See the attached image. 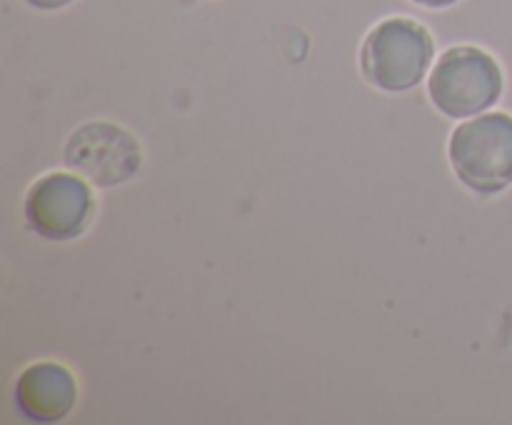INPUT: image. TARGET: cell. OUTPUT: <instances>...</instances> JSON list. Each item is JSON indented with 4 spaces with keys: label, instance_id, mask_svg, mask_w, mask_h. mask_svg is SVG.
I'll use <instances>...</instances> for the list:
<instances>
[{
    "label": "cell",
    "instance_id": "6da1fadb",
    "mask_svg": "<svg viewBox=\"0 0 512 425\" xmlns=\"http://www.w3.org/2000/svg\"><path fill=\"white\" fill-rule=\"evenodd\" d=\"M503 85V70L493 55L473 45H458L440 55L430 73L428 93L440 113L465 120L493 108Z\"/></svg>",
    "mask_w": 512,
    "mask_h": 425
},
{
    "label": "cell",
    "instance_id": "7a4b0ae2",
    "mask_svg": "<svg viewBox=\"0 0 512 425\" xmlns=\"http://www.w3.org/2000/svg\"><path fill=\"white\" fill-rule=\"evenodd\" d=\"M448 155L460 183L470 190L503 193L512 185V115L485 113L458 125Z\"/></svg>",
    "mask_w": 512,
    "mask_h": 425
},
{
    "label": "cell",
    "instance_id": "3957f363",
    "mask_svg": "<svg viewBox=\"0 0 512 425\" xmlns=\"http://www.w3.org/2000/svg\"><path fill=\"white\" fill-rule=\"evenodd\" d=\"M433 55V38L423 25L410 18H388L365 38L360 65L375 88L405 93L428 75Z\"/></svg>",
    "mask_w": 512,
    "mask_h": 425
},
{
    "label": "cell",
    "instance_id": "277c9868",
    "mask_svg": "<svg viewBox=\"0 0 512 425\" xmlns=\"http://www.w3.org/2000/svg\"><path fill=\"white\" fill-rule=\"evenodd\" d=\"M25 223L45 240L78 238L93 220L95 198L90 185L80 175L50 173L35 180L25 195Z\"/></svg>",
    "mask_w": 512,
    "mask_h": 425
},
{
    "label": "cell",
    "instance_id": "5b68a950",
    "mask_svg": "<svg viewBox=\"0 0 512 425\" xmlns=\"http://www.w3.org/2000/svg\"><path fill=\"white\" fill-rule=\"evenodd\" d=\"M65 160L90 183L110 188L133 178L140 170L143 155L128 130L113 123H85L70 135Z\"/></svg>",
    "mask_w": 512,
    "mask_h": 425
},
{
    "label": "cell",
    "instance_id": "8992f818",
    "mask_svg": "<svg viewBox=\"0 0 512 425\" xmlns=\"http://www.w3.org/2000/svg\"><path fill=\"white\" fill-rule=\"evenodd\" d=\"M78 403V383L65 365L33 363L20 373L15 383V405L20 415L33 423L63 420Z\"/></svg>",
    "mask_w": 512,
    "mask_h": 425
},
{
    "label": "cell",
    "instance_id": "52a82bcc",
    "mask_svg": "<svg viewBox=\"0 0 512 425\" xmlns=\"http://www.w3.org/2000/svg\"><path fill=\"white\" fill-rule=\"evenodd\" d=\"M28 5H33V8L38 10H60L65 8V5H70L73 0H25Z\"/></svg>",
    "mask_w": 512,
    "mask_h": 425
},
{
    "label": "cell",
    "instance_id": "ba28073f",
    "mask_svg": "<svg viewBox=\"0 0 512 425\" xmlns=\"http://www.w3.org/2000/svg\"><path fill=\"white\" fill-rule=\"evenodd\" d=\"M413 3L425 5V8H450V5H455L458 0H413Z\"/></svg>",
    "mask_w": 512,
    "mask_h": 425
}]
</instances>
